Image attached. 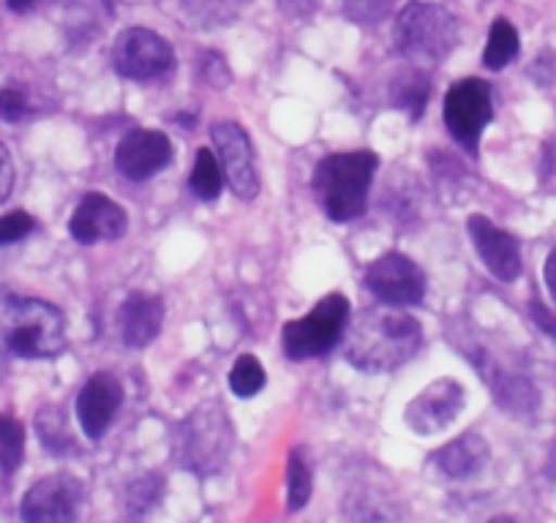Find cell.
<instances>
[{"label": "cell", "mask_w": 556, "mask_h": 523, "mask_svg": "<svg viewBox=\"0 0 556 523\" xmlns=\"http://www.w3.org/2000/svg\"><path fill=\"white\" fill-rule=\"evenodd\" d=\"M202 414V412H200ZM186 434V450L180 456L186 458L191 469H202V463L213 467V461H224L229 450V436L232 434H222V436H213L218 429H227V420H224L222 412H211V414H202V418H189L184 423Z\"/></svg>", "instance_id": "e0dca14e"}, {"label": "cell", "mask_w": 556, "mask_h": 523, "mask_svg": "<svg viewBox=\"0 0 556 523\" xmlns=\"http://www.w3.org/2000/svg\"><path fill=\"white\" fill-rule=\"evenodd\" d=\"M112 66L131 82H153L173 74L175 50L164 36L148 28L123 30L112 47Z\"/></svg>", "instance_id": "52a82bcc"}, {"label": "cell", "mask_w": 556, "mask_h": 523, "mask_svg": "<svg viewBox=\"0 0 556 523\" xmlns=\"http://www.w3.org/2000/svg\"><path fill=\"white\" fill-rule=\"evenodd\" d=\"M9 3V9H12V12H17V14H28L30 9H36L41 3V0H7Z\"/></svg>", "instance_id": "836d02e7"}, {"label": "cell", "mask_w": 556, "mask_h": 523, "mask_svg": "<svg viewBox=\"0 0 556 523\" xmlns=\"http://www.w3.org/2000/svg\"><path fill=\"white\" fill-rule=\"evenodd\" d=\"M267 377H265V368L256 357L243 355L235 360L232 371H229V387L238 398H251L256 396L262 387H265Z\"/></svg>", "instance_id": "484cf974"}, {"label": "cell", "mask_w": 556, "mask_h": 523, "mask_svg": "<svg viewBox=\"0 0 556 523\" xmlns=\"http://www.w3.org/2000/svg\"><path fill=\"white\" fill-rule=\"evenodd\" d=\"M350 324V301L339 292L325 295L303 319H292L285 324L281 344L290 360H314L328 355L344 339Z\"/></svg>", "instance_id": "5b68a950"}, {"label": "cell", "mask_w": 556, "mask_h": 523, "mask_svg": "<svg viewBox=\"0 0 556 523\" xmlns=\"http://www.w3.org/2000/svg\"><path fill=\"white\" fill-rule=\"evenodd\" d=\"M518 30L507 23L505 17L494 20L489 30V41H485V52H483V66L491 68V72H502L507 63L516 61L518 55Z\"/></svg>", "instance_id": "ffe728a7"}, {"label": "cell", "mask_w": 556, "mask_h": 523, "mask_svg": "<svg viewBox=\"0 0 556 523\" xmlns=\"http://www.w3.org/2000/svg\"><path fill=\"white\" fill-rule=\"evenodd\" d=\"M173 162V142L159 128H134L117 142L115 167L128 180H148Z\"/></svg>", "instance_id": "7c38bea8"}, {"label": "cell", "mask_w": 556, "mask_h": 523, "mask_svg": "<svg viewBox=\"0 0 556 523\" xmlns=\"http://www.w3.org/2000/svg\"><path fill=\"white\" fill-rule=\"evenodd\" d=\"M28 112H30L28 90L20 88V85H7V88H0V117H3V120L17 123L23 120Z\"/></svg>", "instance_id": "83f0119b"}, {"label": "cell", "mask_w": 556, "mask_h": 523, "mask_svg": "<svg viewBox=\"0 0 556 523\" xmlns=\"http://www.w3.org/2000/svg\"><path fill=\"white\" fill-rule=\"evenodd\" d=\"M431 95V82L426 77V72L420 68H409V72L399 74L390 85V99L399 106L401 112L409 115V120H420L426 112V104H429Z\"/></svg>", "instance_id": "d6986e66"}, {"label": "cell", "mask_w": 556, "mask_h": 523, "mask_svg": "<svg viewBox=\"0 0 556 523\" xmlns=\"http://www.w3.org/2000/svg\"><path fill=\"white\" fill-rule=\"evenodd\" d=\"M424 344V328L412 314L393 306L366 308L346 324L344 355L366 373H388L406 366Z\"/></svg>", "instance_id": "6da1fadb"}, {"label": "cell", "mask_w": 556, "mask_h": 523, "mask_svg": "<svg viewBox=\"0 0 556 523\" xmlns=\"http://www.w3.org/2000/svg\"><path fill=\"white\" fill-rule=\"evenodd\" d=\"M379 158L371 151L333 153L314 169V194L330 221H355L366 213Z\"/></svg>", "instance_id": "3957f363"}, {"label": "cell", "mask_w": 556, "mask_h": 523, "mask_svg": "<svg viewBox=\"0 0 556 523\" xmlns=\"http://www.w3.org/2000/svg\"><path fill=\"white\" fill-rule=\"evenodd\" d=\"M467 393L458 379L442 377L437 382L426 384L404 409V423L417 436H434L451 429L464 412Z\"/></svg>", "instance_id": "ba28073f"}, {"label": "cell", "mask_w": 556, "mask_h": 523, "mask_svg": "<svg viewBox=\"0 0 556 523\" xmlns=\"http://www.w3.org/2000/svg\"><path fill=\"white\" fill-rule=\"evenodd\" d=\"M36 431H39L41 445L55 456H66L74 447V436L68 431L66 412L61 407H45L36 414Z\"/></svg>", "instance_id": "603a6c76"}, {"label": "cell", "mask_w": 556, "mask_h": 523, "mask_svg": "<svg viewBox=\"0 0 556 523\" xmlns=\"http://www.w3.org/2000/svg\"><path fill=\"white\" fill-rule=\"evenodd\" d=\"M25 458V429L12 414H0V472L14 474Z\"/></svg>", "instance_id": "cb8c5ba5"}, {"label": "cell", "mask_w": 556, "mask_h": 523, "mask_svg": "<svg viewBox=\"0 0 556 523\" xmlns=\"http://www.w3.org/2000/svg\"><path fill=\"white\" fill-rule=\"evenodd\" d=\"M393 44L412 68H434L456 50L458 20L437 3L415 0L395 17Z\"/></svg>", "instance_id": "277c9868"}, {"label": "cell", "mask_w": 556, "mask_h": 523, "mask_svg": "<svg viewBox=\"0 0 556 523\" xmlns=\"http://www.w3.org/2000/svg\"><path fill=\"white\" fill-rule=\"evenodd\" d=\"M162 301L156 295H148V292L128 295L117 311V330H121V341L128 349H146L148 344H153L162 333Z\"/></svg>", "instance_id": "2e32d148"}, {"label": "cell", "mask_w": 556, "mask_h": 523, "mask_svg": "<svg viewBox=\"0 0 556 523\" xmlns=\"http://www.w3.org/2000/svg\"><path fill=\"white\" fill-rule=\"evenodd\" d=\"M467 229L480 262L489 268V273L494 279L510 284V281H516L521 276V245H518V240L513 234H507L505 229L491 224V218L480 216V213L478 216H469Z\"/></svg>", "instance_id": "4fadbf2b"}, {"label": "cell", "mask_w": 556, "mask_h": 523, "mask_svg": "<svg viewBox=\"0 0 556 523\" xmlns=\"http://www.w3.org/2000/svg\"><path fill=\"white\" fill-rule=\"evenodd\" d=\"M534 319H538L540 328H543L545 333H551L556 339V317H554V314H548V311H543L540 306H534Z\"/></svg>", "instance_id": "1f68e13d"}, {"label": "cell", "mask_w": 556, "mask_h": 523, "mask_svg": "<svg viewBox=\"0 0 556 523\" xmlns=\"http://www.w3.org/2000/svg\"><path fill=\"white\" fill-rule=\"evenodd\" d=\"M390 9H393V0H341L344 17L363 28H377L379 23H384Z\"/></svg>", "instance_id": "4316f807"}, {"label": "cell", "mask_w": 556, "mask_h": 523, "mask_svg": "<svg viewBox=\"0 0 556 523\" xmlns=\"http://www.w3.org/2000/svg\"><path fill=\"white\" fill-rule=\"evenodd\" d=\"M123 404V387L112 373H93L77 396V420L90 442H99Z\"/></svg>", "instance_id": "9a60e30c"}, {"label": "cell", "mask_w": 556, "mask_h": 523, "mask_svg": "<svg viewBox=\"0 0 556 523\" xmlns=\"http://www.w3.org/2000/svg\"><path fill=\"white\" fill-rule=\"evenodd\" d=\"M366 290L384 306H415L426 295V276L409 256L393 251L368 265Z\"/></svg>", "instance_id": "30bf717a"}, {"label": "cell", "mask_w": 556, "mask_h": 523, "mask_svg": "<svg viewBox=\"0 0 556 523\" xmlns=\"http://www.w3.org/2000/svg\"><path fill=\"white\" fill-rule=\"evenodd\" d=\"M243 3L245 0H180L186 17L205 30L232 23Z\"/></svg>", "instance_id": "44dd1931"}, {"label": "cell", "mask_w": 556, "mask_h": 523, "mask_svg": "<svg viewBox=\"0 0 556 523\" xmlns=\"http://www.w3.org/2000/svg\"><path fill=\"white\" fill-rule=\"evenodd\" d=\"M491 450L489 442L480 434H464L458 439L447 442L434 452V463L440 472L451 480H469L480 474L489 463Z\"/></svg>", "instance_id": "ac0fdd59"}, {"label": "cell", "mask_w": 556, "mask_h": 523, "mask_svg": "<svg viewBox=\"0 0 556 523\" xmlns=\"http://www.w3.org/2000/svg\"><path fill=\"white\" fill-rule=\"evenodd\" d=\"M278 3L290 14H306L312 9V0H278Z\"/></svg>", "instance_id": "d6a6232c"}, {"label": "cell", "mask_w": 556, "mask_h": 523, "mask_svg": "<svg viewBox=\"0 0 556 523\" xmlns=\"http://www.w3.org/2000/svg\"><path fill=\"white\" fill-rule=\"evenodd\" d=\"M14 189V164L9 148L0 142V205L12 196Z\"/></svg>", "instance_id": "f546056e"}, {"label": "cell", "mask_w": 556, "mask_h": 523, "mask_svg": "<svg viewBox=\"0 0 556 523\" xmlns=\"http://www.w3.org/2000/svg\"><path fill=\"white\" fill-rule=\"evenodd\" d=\"M128 229V216L115 200H110L101 191H90L83 196L77 211L72 213L68 221V232L77 243L93 245L101 240H117L123 238Z\"/></svg>", "instance_id": "5bb4252c"}, {"label": "cell", "mask_w": 556, "mask_h": 523, "mask_svg": "<svg viewBox=\"0 0 556 523\" xmlns=\"http://www.w3.org/2000/svg\"><path fill=\"white\" fill-rule=\"evenodd\" d=\"M442 115H445V126L453 140L467 153H478L485 126L494 120L491 85L475 77L451 85V90L445 93Z\"/></svg>", "instance_id": "8992f818"}, {"label": "cell", "mask_w": 556, "mask_h": 523, "mask_svg": "<svg viewBox=\"0 0 556 523\" xmlns=\"http://www.w3.org/2000/svg\"><path fill=\"white\" fill-rule=\"evenodd\" d=\"M312 499V472L301 450H295L287 463V507L290 512L303 510Z\"/></svg>", "instance_id": "d4e9b609"}, {"label": "cell", "mask_w": 556, "mask_h": 523, "mask_svg": "<svg viewBox=\"0 0 556 523\" xmlns=\"http://www.w3.org/2000/svg\"><path fill=\"white\" fill-rule=\"evenodd\" d=\"M189 186L191 191H194L197 200L202 202H213L218 200V194H222L224 173L216 153H213L211 148H200V151H197V162H194V169H191Z\"/></svg>", "instance_id": "7402d4cb"}, {"label": "cell", "mask_w": 556, "mask_h": 523, "mask_svg": "<svg viewBox=\"0 0 556 523\" xmlns=\"http://www.w3.org/2000/svg\"><path fill=\"white\" fill-rule=\"evenodd\" d=\"M83 483L72 474H50L28 488L20 505L23 523H77L83 510Z\"/></svg>", "instance_id": "9c48e42d"}, {"label": "cell", "mask_w": 556, "mask_h": 523, "mask_svg": "<svg viewBox=\"0 0 556 523\" xmlns=\"http://www.w3.org/2000/svg\"><path fill=\"white\" fill-rule=\"evenodd\" d=\"M543 279H545V290H548L551 301L556 303V248H551L548 259H545L543 268Z\"/></svg>", "instance_id": "4dcf8cb0"}, {"label": "cell", "mask_w": 556, "mask_h": 523, "mask_svg": "<svg viewBox=\"0 0 556 523\" xmlns=\"http://www.w3.org/2000/svg\"><path fill=\"white\" fill-rule=\"evenodd\" d=\"M34 216L25 211H14L7 213V216H0V245H12L17 243V240L28 238V234L34 232Z\"/></svg>", "instance_id": "f1b7e54d"}, {"label": "cell", "mask_w": 556, "mask_h": 523, "mask_svg": "<svg viewBox=\"0 0 556 523\" xmlns=\"http://www.w3.org/2000/svg\"><path fill=\"white\" fill-rule=\"evenodd\" d=\"M489 523H518L516 518H507V515H496V518H491Z\"/></svg>", "instance_id": "e575fe53"}, {"label": "cell", "mask_w": 556, "mask_h": 523, "mask_svg": "<svg viewBox=\"0 0 556 523\" xmlns=\"http://www.w3.org/2000/svg\"><path fill=\"white\" fill-rule=\"evenodd\" d=\"M213 148H216V158L222 164L224 180L229 183L235 196L240 200H254L260 194V178H256L254 167V148H251L249 135L243 126L232 120H222L211 128Z\"/></svg>", "instance_id": "8fae6325"}, {"label": "cell", "mask_w": 556, "mask_h": 523, "mask_svg": "<svg viewBox=\"0 0 556 523\" xmlns=\"http://www.w3.org/2000/svg\"><path fill=\"white\" fill-rule=\"evenodd\" d=\"M66 349V319L52 303L0 290V352L47 360Z\"/></svg>", "instance_id": "7a4b0ae2"}]
</instances>
